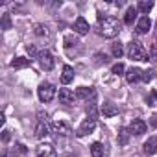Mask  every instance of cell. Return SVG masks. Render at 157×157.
<instances>
[{"mask_svg":"<svg viewBox=\"0 0 157 157\" xmlns=\"http://www.w3.org/2000/svg\"><path fill=\"white\" fill-rule=\"evenodd\" d=\"M129 137H131L129 128H120V129H118V135H117V140H118L120 146H126V144L129 142Z\"/></svg>","mask_w":157,"mask_h":157,"instance_id":"d6986e66","label":"cell"},{"mask_svg":"<svg viewBox=\"0 0 157 157\" xmlns=\"http://www.w3.org/2000/svg\"><path fill=\"white\" fill-rule=\"evenodd\" d=\"M98 30H100V35H104L107 39H113L120 33L122 24L115 17H98Z\"/></svg>","mask_w":157,"mask_h":157,"instance_id":"6da1fadb","label":"cell"},{"mask_svg":"<svg viewBox=\"0 0 157 157\" xmlns=\"http://www.w3.org/2000/svg\"><path fill=\"white\" fill-rule=\"evenodd\" d=\"M128 57L133 59V61H148L150 59V54L146 52V48L139 43V41H131L128 44Z\"/></svg>","mask_w":157,"mask_h":157,"instance_id":"7a4b0ae2","label":"cell"},{"mask_svg":"<svg viewBox=\"0 0 157 157\" xmlns=\"http://www.w3.org/2000/svg\"><path fill=\"white\" fill-rule=\"evenodd\" d=\"M87 117L89 118H94V120L98 118V109H96V104L94 102H89L87 104Z\"/></svg>","mask_w":157,"mask_h":157,"instance_id":"d4e9b609","label":"cell"},{"mask_svg":"<svg viewBox=\"0 0 157 157\" xmlns=\"http://www.w3.org/2000/svg\"><path fill=\"white\" fill-rule=\"evenodd\" d=\"M15 151L21 153V155H26V153H28V148H26L22 142H15Z\"/></svg>","mask_w":157,"mask_h":157,"instance_id":"f1b7e54d","label":"cell"},{"mask_svg":"<svg viewBox=\"0 0 157 157\" xmlns=\"http://www.w3.org/2000/svg\"><path fill=\"white\" fill-rule=\"evenodd\" d=\"M146 129H148V124L144 122V120H140V118H133V122L129 124V131H131V135H142V133H146Z\"/></svg>","mask_w":157,"mask_h":157,"instance_id":"9c48e42d","label":"cell"},{"mask_svg":"<svg viewBox=\"0 0 157 157\" xmlns=\"http://www.w3.org/2000/svg\"><path fill=\"white\" fill-rule=\"evenodd\" d=\"M50 133H52V124H48V122H37V126H35V137L37 139H46Z\"/></svg>","mask_w":157,"mask_h":157,"instance_id":"4fadbf2b","label":"cell"},{"mask_svg":"<svg viewBox=\"0 0 157 157\" xmlns=\"http://www.w3.org/2000/svg\"><path fill=\"white\" fill-rule=\"evenodd\" d=\"M26 50H28L30 57H37V56H39V52L35 50V46H33V44H28V46H26Z\"/></svg>","mask_w":157,"mask_h":157,"instance_id":"d6a6232c","label":"cell"},{"mask_svg":"<svg viewBox=\"0 0 157 157\" xmlns=\"http://www.w3.org/2000/svg\"><path fill=\"white\" fill-rule=\"evenodd\" d=\"M2 139H4V140H10V131H8V129L2 131Z\"/></svg>","mask_w":157,"mask_h":157,"instance_id":"e575fe53","label":"cell"},{"mask_svg":"<svg viewBox=\"0 0 157 157\" xmlns=\"http://www.w3.org/2000/svg\"><path fill=\"white\" fill-rule=\"evenodd\" d=\"M52 133H57V135H70L72 133V129H70V126L67 124V122H63V120H56V122H52Z\"/></svg>","mask_w":157,"mask_h":157,"instance_id":"7c38bea8","label":"cell"},{"mask_svg":"<svg viewBox=\"0 0 157 157\" xmlns=\"http://www.w3.org/2000/svg\"><path fill=\"white\" fill-rule=\"evenodd\" d=\"M150 28H151V21L148 19V15H142V17L137 21L135 32H137L139 35H144V33H148V32H150Z\"/></svg>","mask_w":157,"mask_h":157,"instance_id":"8fae6325","label":"cell"},{"mask_svg":"<svg viewBox=\"0 0 157 157\" xmlns=\"http://www.w3.org/2000/svg\"><path fill=\"white\" fill-rule=\"evenodd\" d=\"M2 28H4V30H10V28H11V19H10L8 13L2 15Z\"/></svg>","mask_w":157,"mask_h":157,"instance_id":"f546056e","label":"cell"},{"mask_svg":"<svg viewBox=\"0 0 157 157\" xmlns=\"http://www.w3.org/2000/svg\"><path fill=\"white\" fill-rule=\"evenodd\" d=\"M153 78H155V70L153 68H148V70H142V82H151L153 80Z\"/></svg>","mask_w":157,"mask_h":157,"instance_id":"484cf974","label":"cell"},{"mask_svg":"<svg viewBox=\"0 0 157 157\" xmlns=\"http://www.w3.org/2000/svg\"><path fill=\"white\" fill-rule=\"evenodd\" d=\"M57 98H59V104H65V105H72V104L78 100V98H76V94H74L70 89H59Z\"/></svg>","mask_w":157,"mask_h":157,"instance_id":"ba28073f","label":"cell"},{"mask_svg":"<svg viewBox=\"0 0 157 157\" xmlns=\"http://www.w3.org/2000/svg\"><path fill=\"white\" fill-rule=\"evenodd\" d=\"M150 61H151L153 65H157V44L150 48Z\"/></svg>","mask_w":157,"mask_h":157,"instance_id":"4dcf8cb0","label":"cell"},{"mask_svg":"<svg viewBox=\"0 0 157 157\" xmlns=\"http://www.w3.org/2000/svg\"><path fill=\"white\" fill-rule=\"evenodd\" d=\"M37 61H39V67L46 72H50L54 68V56L48 52V50H41L39 56H37Z\"/></svg>","mask_w":157,"mask_h":157,"instance_id":"277c9868","label":"cell"},{"mask_svg":"<svg viewBox=\"0 0 157 157\" xmlns=\"http://www.w3.org/2000/svg\"><path fill=\"white\" fill-rule=\"evenodd\" d=\"M96 129V120L94 118H85L83 122H82V126L80 128H78V131H76V135L78 137H85V135H91L93 131Z\"/></svg>","mask_w":157,"mask_h":157,"instance_id":"5b68a950","label":"cell"},{"mask_svg":"<svg viewBox=\"0 0 157 157\" xmlns=\"http://www.w3.org/2000/svg\"><path fill=\"white\" fill-rule=\"evenodd\" d=\"M4 157H10V155H4Z\"/></svg>","mask_w":157,"mask_h":157,"instance_id":"d590c367","label":"cell"},{"mask_svg":"<svg viewBox=\"0 0 157 157\" xmlns=\"http://www.w3.org/2000/svg\"><path fill=\"white\" fill-rule=\"evenodd\" d=\"M124 70H126V68H124V65H122V63H117V65H113V68H111V72H113L115 76H122V74H124Z\"/></svg>","mask_w":157,"mask_h":157,"instance_id":"83f0119b","label":"cell"},{"mask_svg":"<svg viewBox=\"0 0 157 157\" xmlns=\"http://www.w3.org/2000/svg\"><path fill=\"white\" fill-rule=\"evenodd\" d=\"M70 82H74V68L70 65H65L63 67V72H61V83L63 85H68Z\"/></svg>","mask_w":157,"mask_h":157,"instance_id":"e0dca14e","label":"cell"},{"mask_svg":"<svg viewBox=\"0 0 157 157\" xmlns=\"http://www.w3.org/2000/svg\"><path fill=\"white\" fill-rule=\"evenodd\" d=\"M111 56H113L115 59H120V57L124 56V46H122V43L115 41V43L111 44Z\"/></svg>","mask_w":157,"mask_h":157,"instance_id":"44dd1931","label":"cell"},{"mask_svg":"<svg viewBox=\"0 0 157 157\" xmlns=\"http://www.w3.org/2000/svg\"><path fill=\"white\" fill-rule=\"evenodd\" d=\"M146 104H148V105H155V104H157V91H150V93H148Z\"/></svg>","mask_w":157,"mask_h":157,"instance_id":"4316f807","label":"cell"},{"mask_svg":"<svg viewBox=\"0 0 157 157\" xmlns=\"http://www.w3.org/2000/svg\"><path fill=\"white\" fill-rule=\"evenodd\" d=\"M94 57H96V65H102V63H104V65H105V63H107V61H109V59H107V56H105V54H96V56H94Z\"/></svg>","mask_w":157,"mask_h":157,"instance_id":"1f68e13d","label":"cell"},{"mask_svg":"<svg viewBox=\"0 0 157 157\" xmlns=\"http://www.w3.org/2000/svg\"><path fill=\"white\" fill-rule=\"evenodd\" d=\"M137 13H139V10L137 8H128L126 10V15H124V24H128V26H133V22L137 21Z\"/></svg>","mask_w":157,"mask_h":157,"instance_id":"ac0fdd59","label":"cell"},{"mask_svg":"<svg viewBox=\"0 0 157 157\" xmlns=\"http://www.w3.org/2000/svg\"><path fill=\"white\" fill-rule=\"evenodd\" d=\"M151 8H153V2H146V0H140V2L137 4V10L140 13H144V15H148L151 11Z\"/></svg>","mask_w":157,"mask_h":157,"instance_id":"603a6c76","label":"cell"},{"mask_svg":"<svg viewBox=\"0 0 157 157\" xmlns=\"http://www.w3.org/2000/svg\"><path fill=\"white\" fill-rule=\"evenodd\" d=\"M32 65V59H26V57H15L11 61V68L19 70V68H24V67H30Z\"/></svg>","mask_w":157,"mask_h":157,"instance_id":"ffe728a7","label":"cell"},{"mask_svg":"<svg viewBox=\"0 0 157 157\" xmlns=\"http://www.w3.org/2000/svg\"><path fill=\"white\" fill-rule=\"evenodd\" d=\"M35 35H37V37H48V35H50L48 26H46V24H37V26H35Z\"/></svg>","mask_w":157,"mask_h":157,"instance_id":"cb8c5ba5","label":"cell"},{"mask_svg":"<svg viewBox=\"0 0 157 157\" xmlns=\"http://www.w3.org/2000/svg\"><path fill=\"white\" fill-rule=\"evenodd\" d=\"M74 32H76L78 35H85V33H89V22H87L83 17H78V19L74 21Z\"/></svg>","mask_w":157,"mask_h":157,"instance_id":"9a60e30c","label":"cell"},{"mask_svg":"<svg viewBox=\"0 0 157 157\" xmlns=\"http://www.w3.org/2000/svg\"><path fill=\"white\" fill-rule=\"evenodd\" d=\"M37 96H39V100H41L43 104H48V102H52L54 96H56V87H54L52 83H48V82H43V83L39 85V89H37Z\"/></svg>","mask_w":157,"mask_h":157,"instance_id":"3957f363","label":"cell"},{"mask_svg":"<svg viewBox=\"0 0 157 157\" xmlns=\"http://www.w3.org/2000/svg\"><path fill=\"white\" fill-rule=\"evenodd\" d=\"M100 113H102L105 118H111V117L118 115V107H117L113 102H104L102 107H100Z\"/></svg>","mask_w":157,"mask_h":157,"instance_id":"5bb4252c","label":"cell"},{"mask_svg":"<svg viewBox=\"0 0 157 157\" xmlns=\"http://www.w3.org/2000/svg\"><path fill=\"white\" fill-rule=\"evenodd\" d=\"M142 150L146 155H155L157 153V137H150L144 144H142Z\"/></svg>","mask_w":157,"mask_h":157,"instance_id":"2e32d148","label":"cell"},{"mask_svg":"<svg viewBox=\"0 0 157 157\" xmlns=\"http://www.w3.org/2000/svg\"><path fill=\"white\" fill-rule=\"evenodd\" d=\"M35 155L37 157H57V151H56V148L52 144L43 142V144H39L35 148Z\"/></svg>","mask_w":157,"mask_h":157,"instance_id":"52a82bcc","label":"cell"},{"mask_svg":"<svg viewBox=\"0 0 157 157\" xmlns=\"http://www.w3.org/2000/svg\"><path fill=\"white\" fill-rule=\"evenodd\" d=\"M150 126H151V128H157V113L151 117V122H150Z\"/></svg>","mask_w":157,"mask_h":157,"instance_id":"836d02e7","label":"cell"},{"mask_svg":"<svg viewBox=\"0 0 157 157\" xmlns=\"http://www.w3.org/2000/svg\"><path fill=\"white\" fill-rule=\"evenodd\" d=\"M140 80H142V70H140V68L131 67V68L126 72V82H128L129 85H135V83H139Z\"/></svg>","mask_w":157,"mask_h":157,"instance_id":"30bf717a","label":"cell"},{"mask_svg":"<svg viewBox=\"0 0 157 157\" xmlns=\"http://www.w3.org/2000/svg\"><path fill=\"white\" fill-rule=\"evenodd\" d=\"M76 98L78 100H83V102H94L96 91L93 87H80V89L76 91Z\"/></svg>","mask_w":157,"mask_h":157,"instance_id":"8992f818","label":"cell"},{"mask_svg":"<svg viewBox=\"0 0 157 157\" xmlns=\"http://www.w3.org/2000/svg\"><path fill=\"white\" fill-rule=\"evenodd\" d=\"M105 150H104V144L102 142H93L91 144V157H104Z\"/></svg>","mask_w":157,"mask_h":157,"instance_id":"7402d4cb","label":"cell"}]
</instances>
